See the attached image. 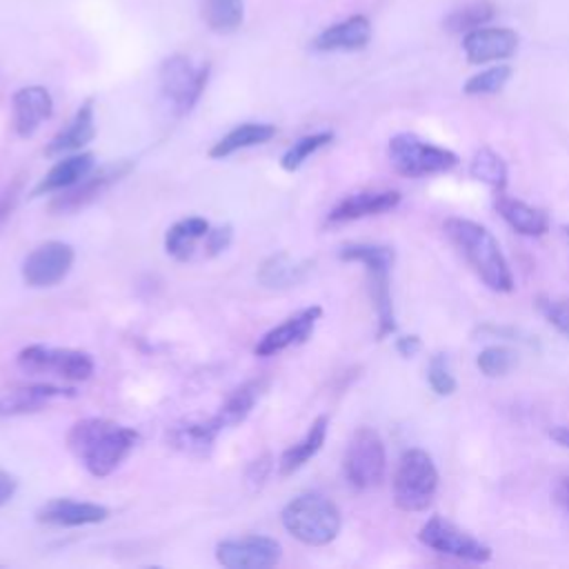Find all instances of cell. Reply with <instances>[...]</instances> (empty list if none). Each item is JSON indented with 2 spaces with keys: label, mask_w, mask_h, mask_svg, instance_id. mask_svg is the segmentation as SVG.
Here are the masks:
<instances>
[{
  "label": "cell",
  "mask_w": 569,
  "mask_h": 569,
  "mask_svg": "<svg viewBox=\"0 0 569 569\" xmlns=\"http://www.w3.org/2000/svg\"><path fill=\"white\" fill-rule=\"evenodd\" d=\"M138 438V431L131 427L107 418H84L69 429L67 447L91 476L104 478L133 451Z\"/></svg>",
  "instance_id": "obj_1"
},
{
  "label": "cell",
  "mask_w": 569,
  "mask_h": 569,
  "mask_svg": "<svg viewBox=\"0 0 569 569\" xmlns=\"http://www.w3.org/2000/svg\"><path fill=\"white\" fill-rule=\"evenodd\" d=\"M447 238L462 253L467 264L476 271V276L498 293L513 291V273L509 262L493 238V233L480 222L467 218H447L442 224Z\"/></svg>",
  "instance_id": "obj_2"
},
{
  "label": "cell",
  "mask_w": 569,
  "mask_h": 569,
  "mask_svg": "<svg viewBox=\"0 0 569 569\" xmlns=\"http://www.w3.org/2000/svg\"><path fill=\"white\" fill-rule=\"evenodd\" d=\"M338 258L345 262H360L367 271L369 282V296L376 311V336L378 340L391 336L396 331V313H393V300H391V284L389 273L396 260V251L389 244H376V242H349L342 244L338 251Z\"/></svg>",
  "instance_id": "obj_3"
},
{
  "label": "cell",
  "mask_w": 569,
  "mask_h": 569,
  "mask_svg": "<svg viewBox=\"0 0 569 569\" xmlns=\"http://www.w3.org/2000/svg\"><path fill=\"white\" fill-rule=\"evenodd\" d=\"M282 527L302 545L325 547L340 533L338 507L320 493H302L284 505Z\"/></svg>",
  "instance_id": "obj_4"
},
{
  "label": "cell",
  "mask_w": 569,
  "mask_h": 569,
  "mask_svg": "<svg viewBox=\"0 0 569 569\" xmlns=\"http://www.w3.org/2000/svg\"><path fill=\"white\" fill-rule=\"evenodd\" d=\"M393 502L400 511H425L438 491V469L422 449H407L393 471Z\"/></svg>",
  "instance_id": "obj_5"
},
{
  "label": "cell",
  "mask_w": 569,
  "mask_h": 569,
  "mask_svg": "<svg viewBox=\"0 0 569 569\" xmlns=\"http://www.w3.org/2000/svg\"><path fill=\"white\" fill-rule=\"evenodd\" d=\"M209 62H193L180 53L169 56L160 64V93L176 116H184L198 104L209 80Z\"/></svg>",
  "instance_id": "obj_6"
},
{
  "label": "cell",
  "mask_w": 569,
  "mask_h": 569,
  "mask_svg": "<svg viewBox=\"0 0 569 569\" xmlns=\"http://www.w3.org/2000/svg\"><path fill=\"white\" fill-rule=\"evenodd\" d=\"M342 469L347 482L358 491L373 489L382 482L387 469V451L376 429L358 427L351 433L349 445L345 449Z\"/></svg>",
  "instance_id": "obj_7"
},
{
  "label": "cell",
  "mask_w": 569,
  "mask_h": 569,
  "mask_svg": "<svg viewBox=\"0 0 569 569\" xmlns=\"http://www.w3.org/2000/svg\"><path fill=\"white\" fill-rule=\"evenodd\" d=\"M393 169L407 178H425L449 171L458 164V156L445 147L431 144L416 133H396L387 147Z\"/></svg>",
  "instance_id": "obj_8"
},
{
  "label": "cell",
  "mask_w": 569,
  "mask_h": 569,
  "mask_svg": "<svg viewBox=\"0 0 569 569\" xmlns=\"http://www.w3.org/2000/svg\"><path fill=\"white\" fill-rule=\"evenodd\" d=\"M18 365L27 373H49L69 382H82L93 373V358L69 347L27 345L18 353Z\"/></svg>",
  "instance_id": "obj_9"
},
{
  "label": "cell",
  "mask_w": 569,
  "mask_h": 569,
  "mask_svg": "<svg viewBox=\"0 0 569 569\" xmlns=\"http://www.w3.org/2000/svg\"><path fill=\"white\" fill-rule=\"evenodd\" d=\"M418 540L442 556H451L467 562H487L491 558L489 545L480 542L478 538H473L471 533H467L465 529H460L458 525L442 516H431L420 527Z\"/></svg>",
  "instance_id": "obj_10"
},
{
  "label": "cell",
  "mask_w": 569,
  "mask_h": 569,
  "mask_svg": "<svg viewBox=\"0 0 569 569\" xmlns=\"http://www.w3.org/2000/svg\"><path fill=\"white\" fill-rule=\"evenodd\" d=\"M76 260L73 247L60 240H47L38 244L22 262V280L33 289L56 287L71 271Z\"/></svg>",
  "instance_id": "obj_11"
},
{
  "label": "cell",
  "mask_w": 569,
  "mask_h": 569,
  "mask_svg": "<svg viewBox=\"0 0 569 569\" xmlns=\"http://www.w3.org/2000/svg\"><path fill=\"white\" fill-rule=\"evenodd\" d=\"M280 556V542L269 536L227 538L216 545V560L227 569H269Z\"/></svg>",
  "instance_id": "obj_12"
},
{
  "label": "cell",
  "mask_w": 569,
  "mask_h": 569,
  "mask_svg": "<svg viewBox=\"0 0 569 569\" xmlns=\"http://www.w3.org/2000/svg\"><path fill=\"white\" fill-rule=\"evenodd\" d=\"M131 169H133L131 160H116V162H109L100 169H91L80 182H76L69 189H62L60 196L53 198L51 211L67 213V211H76V209L89 204L102 191H107L113 182L122 180Z\"/></svg>",
  "instance_id": "obj_13"
},
{
  "label": "cell",
  "mask_w": 569,
  "mask_h": 569,
  "mask_svg": "<svg viewBox=\"0 0 569 569\" xmlns=\"http://www.w3.org/2000/svg\"><path fill=\"white\" fill-rule=\"evenodd\" d=\"M320 316H322V307H318V305H311V307H305V309L296 311L284 322H280L273 329H269L256 342L253 353L267 358V356L280 353V351H284L289 347L302 345L313 333V327L320 320Z\"/></svg>",
  "instance_id": "obj_14"
},
{
  "label": "cell",
  "mask_w": 569,
  "mask_h": 569,
  "mask_svg": "<svg viewBox=\"0 0 569 569\" xmlns=\"http://www.w3.org/2000/svg\"><path fill=\"white\" fill-rule=\"evenodd\" d=\"M462 49L469 64L507 60L518 49V33L507 27H478L465 33Z\"/></svg>",
  "instance_id": "obj_15"
},
{
  "label": "cell",
  "mask_w": 569,
  "mask_h": 569,
  "mask_svg": "<svg viewBox=\"0 0 569 569\" xmlns=\"http://www.w3.org/2000/svg\"><path fill=\"white\" fill-rule=\"evenodd\" d=\"M53 113V98L40 84L22 87L11 98V124L20 138H29Z\"/></svg>",
  "instance_id": "obj_16"
},
{
  "label": "cell",
  "mask_w": 569,
  "mask_h": 569,
  "mask_svg": "<svg viewBox=\"0 0 569 569\" xmlns=\"http://www.w3.org/2000/svg\"><path fill=\"white\" fill-rule=\"evenodd\" d=\"M400 202V193L393 189H365L345 196L327 216L331 224L353 222L369 216H380L396 209Z\"/></svg>",
  "instance_id": "obj_17"
},
{
  "label": "cell",
  "mask_w": 569,
  "mask_h": 569,
  "mask_svg": "<svg viewBox=\"0 0 569 569\" xmlns=\"http://www.w3.org/2000/svg\"><path fill=\"white\" fill-rule=\"evenodd\" d=\"M109 509L98 502L71 500V498H51L38 511L36 520L51 527H84L107 520Z\"/></svg>",
  "instance_id": "obj_18"
},
{
  "label": "cell",
  "mask_w": 569,
  "mask_h": 569,
  "mask_svg": "<svg viewBox=\"0 0 569 569\" xmlns=\"http://www.w3.org/2000/svg\"><path fill=\"white\" fill-rule=\"evenodd\" d=\"M64 396H73V389H62V387L49 385V382L16 387V389L0 396V420L42 411L53 400L64 398Z\"/></svg>",
  "instance_id": "obj_19"
},
{
  "label": "cell",
  "mask_w": 569,
  "mask_h": 569,
  "mask_svg": "<svg viewBox=\"0 0 569 569\" xmlns=\"http://www.w3.org/2000/svg\"><path fill=\"white\" fill-rule=\"evenodd\" d=\"M371 40V22L365 16H351L347 20H340L327 29H322L313 42L311 49L316 51H358L365 49Z\"/></svg>",
  "instance_id": "obj_20"
},
{
  "label": "cell",
  "mask_w": 569,
  "mask_h": 569,
  "mask_svg": "<svg viewBox=\"0 0 569 569\" xmlns=\"http://www.w3.org/2000/svg\"><path fill=\"white\" fill-rule=\"evenodd\" d=\"M96 138V111H93V100H84L69 124L60 129L44 147L47 158H56L62 153L80 151L84 144H89Z\"/></svg>",
  "instance_id": "obj_21"
},
{
  "label": "cell",
  "mask_w": 569,
  "mask_h": 569,
  "mask_svg": "<svg viewBox=\"0 0 569 569\" xmlns=\"http://www.w3.org/2000/svg\"><path fill=\"white\" fill-rule=\"evenodd\" d=\"M493 207L500 213V218L520 236L538 238L549 231V213L540 207H533L518 198H511L505 191H496Z\"/></svg>",
  "instance_id": "obj_22"
},
{
  "label": "cell",
  "mask_w": 569,
  "mask_h": 569,
  "mask_svg": "<svg viewBox=\"0 0 569 569\" xmlns=\"http://www.w3.org/2000/svg\"><path fill=\"white\" fill-rule=\"evenodd\" d=\"M93 169V153L91 151H80L73 156H67L58 160L33 187V196H44V193H56L62 189L73 187L80 182L89 171Z\"/></svg>",
  "instance_id": "obj_23"
},
{
  "label": "cell",
  "mask_w": 569,
  "mask_h": 569,
  "mask_svg": "<svg viewBox=\"0 0 569 569\" xmlns=\"http://www.w3.org/2000/svg\"><path fill=\"white\" fill-rule=\"evenodd\" d=\"M327 431H329V418L327 416H318L309 425L307 433L298 442H293L291 447H287L282 451V456L278 460V473L282 478H287V476L296 473L298 469H302L322 449V445L327 440Z\"/></svg>",
  "instance_id": "obj_24"
},
{
  "label": "cell",
  "mask_w": 569,
  "mask_h": 569,
  "mask_svg": "<svg viewBox=\"0 0 569 569\" xmlns=\"http://www.w3.org/2000/svg\"><path fill=\"white\" fill-rule=\"evenodd\" d=\"M209 229H211V224L204 218L187 216V218L173 222L167 229V233H164V251L171 258L180 260V262L191 260L196 249H198V244L204 242Z\"/></svg>",
  "instance_id": "obj_25"
},
{
  "label": "cell",
  "mask_w": 569,
  "mask_h": 569,
  "mask_svg": "<svg viewBox=\"0 0 569 569\" xmlns=\"http://www.w3.org/2000/svg\"><path fill=\"white\" fill-rule=\"evenodd\" d=\"M311 260H296L289 253L267 258L258 269V282L267 289H289L302 282L311 269Z\"/></svg>",
  "instance_id": "obj_26"
},
{
  "label": "cell",
  "mask_w": 569,
  "mask_h": 569,
  "mask_svg": "<svg viewBox=\"0 0 569 569\" xmlns=\"http://www.w3.org/2000/svg\"><path fill=\"white\" fill-rule=\"evenodd\" d=\"M262 389H264V380H249V382L236 387L227 396V400L220 405V409L211 416L216 427L220 431H224V429H231V427L240 425L242 420H247V416L256 407Z\"/></svg>",
  "instance_id": "obj_27"
},
{
  "label": "cell",
  "mask_w": 569,
  "mask_h": 569,
  "mask_svg": "<svg viewBox=\"0 0 569 569\" xmlns=\"http://www.w3.org/2000/svg\"><path fill=\"white\" fill-rule=\"evenodd\" d=\"M276 136V127L269 122H242L238 127H233L231 131H227L211 149L209 156L213 160H222L229 158L231 153L240 151V149H249L256 144H264Z\"/></svg>",
  "instance_id": "obj_28"
},
{
  "label": "cell",
  "mask_w": 569,
  "mask_h": 569,
  "mask_svg": "<svg viewBox=\"0 0 569 569\" xmlns=\"http://www.w3.org/2000/svg\"><path fill=\"white\" fill-rule=\"evenodd\" d=\"M218 436H220V429L209 418L202 422H187V425L173 427L169 431V442L173 449H178L187 456L202 458V456H209Z\"/></svg>",
  "instance_id": "obj_29"
},
{
  "label": "cell",
  "mask_w": 569,
  "mask_h": 569,
  "mask_svg": "<svg viewBox=\"0 0 569 569\" xmlns=\"http://www.w3.org/2000/svg\"><path fill=\"white\" fill-rule=\"evenodd\" d=\"M202 20L216 33H233L244 20L242 0H202Z\"/></svg>",
  "instance_id": "obj_30"
},
{
  "label": "cell",
  "mask_w": 569,
  "mask_h": 569,
  "mask_svg": "<svg viewBox=\"0 0 569 569\" xmlns=\"http://www.w3.org/2000/svg\"><path fill=\"white\" fill-rule=\"evenodd\" d=\"M471 178L489 184L493 191H505L507 187V162L489 147H482L473 153L469 162Z\"/></svg>",
  "instance_id": "obj_31"
},
{
  "label": "cell",
  "mask_w": 569,
  "mask_h": 569,
  "mask_svg": "<svg viewBox=\"0 0 569 569\" xmlns=\"http://www.w3.org/2000/svg\"><path fill=\"white\" fill-rule=\"evenodd\" d=\"M493 16H496L493 4L487 0H478V2L465 4V7L456 9L453 13H449L445 20V27L453 33H469L478 27H485Z\"/></svg>",
  "instance_id": "obj_32"
},
{
  "label": "cell",
  "mask_w": 569,
  "mask_h": 569,
  "mask_svg": "<svg viewBox=\"0 0 569 569\" xmlns=\"http://www.w3.org/2000/svg\"><path fill=\"white\" fill-rule=\"evenodd\" d=\"M333 140V131H316L298 138L280 158V167L284 171H298L316 151L327 147Z\"/></svg>",
  "instance_id": "obj_33"
},
{
  "label": "cell",
  "mask_w": 569,
  "mask_h": 569,
  "mask_svg": "<svg viewBox=\"0 0 569 569\" xmlns=\"http://www.w3.org/2000/svg\"><path fill=\"white\" fill-rule=\"evenodd\" d=\"M516 362H518L516 353L509 347H505V345L485 347L476 356V367L487 378H502V376H507L516 367Z\"/></svg>",
  "instance_id": "obj_34"
},
{
  "label": "cell",
  "mask_w": 569,
  "mask_h": 569,
  "mask_svg": "<svg viewBox=\"0 0 569 569\" xmlns=\"http://www.w3.org/2000/svg\"><path fill=\"white\" fill-rule=\"evenodd\" d=\"M511 78V67L509 64H496V67H489L476 76H471L462 91L467 96H489V93H498Z\"/></svg>",
  "instance_id": "obj_35"
},
{
  "label": "cell",
  "mask_w": 569,
  "mask_h": 569,
  "mask_svg": "<svg viewBox=\"0 0 569 569\" xmlns=\"http://www.w3.org/2000/svg\"><path fill=\"white\" fill-rule=\"evenodd\" d=\"M427 380H429L431 391L438 393V396H451L456 391L458 382H456V378L451 373V365H449V358L445 353H436L429 360Z\"/></svg>",
  "instance_id": "obj_36"
},
{
  "label": "cell",
  "mask_w": 569,
  "mask_h": 569,
  "mask_svg": "<svg viewBox=\"0 0 569 569\" xmlns=\"http://www.w3.org/2000/svg\"><path fill=\"white\" fill-rule=\"evenodd\" d=\"M536 307L545 316V320L556 327L558 333L569 338V300L538 296L536 298Z\"/></svg>",
  "instance_id": "obj_37"
},
{
  "label": "cell",
  "mask_w": 569,
  "mask_h": 569,
  "mask_svg": "<svg viewBox=\"0 0 569 569\" xmlns=\"http://www.w3.org/2000/svg\"><path fill=\"white\" fill-rule=\"evenodd\" d=\"M231 238H233V229H231V224L209 229V233H207V238H204V242H202L204 256L213 258V256L222 253V251L231 244Z\"/></svg>",
  "instance_id": "obj_38"
},
{
  "label": "cell",
  "mask_w": 569,
  "mask_h": 569,
  "mask_svg": "<svg viewBox=\"0 0 569 569\" xmlns=\"http://www.w3.org/2000/svg\"><path fill=\"white\" fill-rule=\"evenodd\" d=\"M476 333H480V336H498V338H507V340L531 342L520 329H516V327H502V325H491V322L480 325V327L476 329Z\"/></svg>",
  "instance_id": "obj_39"
},
{
  "label": "cell",
  "mask_w": 569,
  "mask_h": 569,
  "mask_svg": "<svg viewBox=\"0 0 569 569\" xmlns=\"http://www.w3.org/2000/svg\"><path fill=\"white\" fill-rule=\"evenodd\" d=\"M269 471H271V456L269 453H264V456H260V458H256L249 467H247V480L251 482V485H262L264 482V478L269 476Z\"/></svg>",
  "instance_id": "obj_40"
},
{
  "label": "cell",
  "mask_w": 569,
  "mask_h": 569,
  "mask_svg": "<svg viewBox=\"0 0 569 569\" xmlns=\"http://www.w3.org/2000/svg\"><path fill=\"white\" fill-rule=\"evenodd\" d=\"M420 347H422V340H420L416 333H411V336H400V338L396 340V351H398L402 358H413V356L420 351Z\"/></svg>",
  "instance_id": "obj_41"
},
{
  "label": "cell",
  "mask_w": 569,
  "mask_h": 569,
  "mask_svg": "<svg viewBox=\"0 0 569 569\" xmlns=\"http://www.w3.org/2000/svg\"><path fill=\"white\" fill-rule=\"evenodd\" d=\"M16 489H18V480H16V476H11L9 471L0 469V509H2L11 498H13Z\"/></svg>",
  "instance_id": "obj_42"
},
{
  "label": "cell",
  "mask_w": 569,
  "mask_h": 569,
  "mask_svg": "<svg viewBox=\"0 0 569 569\" xmlns=\"http://www.w3.org/2000/svg\"><path fill=\"white\" fill-rule=\"evenodd\" d=\"M556 500L558 505L569 513V476H565L556 487Z\"/></svg>",
  "instance_id": "obj_43"
},
{
  "label": "cell",
  "mask_w": 569,
  "mask_h": 569,
  "mask_svg": "<svg viewBox=\"0 0 569 569\" xmlns=\"http://www.w3.org/2000/svg\"><path fill=\"white\" fill-rule=\"evenodd\" d=\"M549 438H551L553 442H558L560 447L569 449V427H565V425L551 427V429H549Z\"/></svg>",
  "instance_id": "obj_44"
},
{
  "label": "cell",
  "mask_w": 569,
  "mask_h": 569,
  "mask_svg": "<svg viewBox=\"0 0 569 569\" xmlns=\"http://www.w3.org/2000/svg\"><path fill=\"white\" fill-rule=\"evenodd\" d=\"M562 233H565L567 240H569V224H562Z\"/></svg>",
  "instance_id": "obj_45"
}]
</instances>
